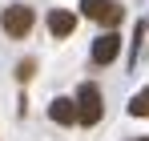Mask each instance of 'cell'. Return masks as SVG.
Segmentation results:
<instances>
[{
	"label": "cell",
	"instance_id": "1",
	"mask_svg": "<svg viewBox=\"0 0 149 141\" xmlns=\"http://www.w3.org/2000/svg\"><path fill=\"white\" fill-rule=\"evenodd\" d=\"M32 24H36V8H28V4H8L4 12H0V28L12 36V40H20L32 32Z\"/></svg>",
	"mask_w": 149,
	"mask_h": 141
},
{
	"label": "cell",
	"instance_id": "2",
	"mask_svg": "<svg viewBox=\"0 0 149 141\" xmlns=\"http://www.w3.org/2000/svg\"><path fill=\"white\" fill-rule=\"evenodd\" d=\"M77 113H81L77 125H89V129L105 117V101H101V89L93 85V81H85V85L77 89Z\"/></svg>",
	"mask_w": 149,
	"mask_h": 141
},
{
	"label": "cell",
	"instance_id": "3",
	"mask_svg": "<svg viewBox=\"0 0 149 141\" xmlns=\"http://www.w3.org/2000/svg\"><path fill=\"white\" fill-rule=\"evenodd\" d=\"M81 12H85L89 20L105 24V28H117L121 16H125V8L117 4V0H81Z\"/></svg>",
	"mask_w": 149,
	"mask_h": 141
},
{
	"label": "cell",
	"instance_id": "4",
	"mask_svg": "<svg viewBox=\"0 0 149 141\" xmlns=\"http://www.w3.org/2000/svg\"><path fill=\"white\" fill-rule=\"evenodd\" d=\"M117 52H121V36H117V28H105L97 40H93V52H89V57H93V65L105 69V65L117 61Z\"/></svg>",
	"mask_w": 149,
	"mask_h": 141
},
{
	"label": "cell",
	"instance_id": "5",
	"mask_svg": "<svg viewBox=\"0 0 149 141\" xmlns=\"http://www.w3.org/2000/svg\"><path fill=\"white\" fill-rule=\"evenodd\" d=\"M45 24H49V32L56 40H65V36H73V28H77V12L73 8H52L45 16Z\"/></svg>",
	"mask_w": 149,
	"mask_h": 141
},
{
	"label": "cell",
	"instance_id": "6",
	"mask_svg": "<svg viewBox=\"0 0 149 141\" xmlns=\"http://www.w3.org/2000/svg\"><path fill=\"white\" fill-rule=\"evenodd\" d=\"M49 117L56 121V125H73V121H81V113H77V97H52Z\"/></svg>",
	"mask_w": 149,
	"mask_h": 141
},
{
	"label": "cell",
	"instance_id": "7",
	"mask_svg": "<svg viewBox=\"0 0 149 141\" xmlns=\"http://www.w3.org/2000/svg\"><path fill=\"white\" fill-rule=\"evenodd\" d=\"M129 113H133V117H149V89L129 97Z\"/></svg>",
	"mask_w": 149,
	"mask_h": 141
},
{
	"label": "cell",
	"instance_id": "8",
	"mask_svg": "<svg viewBox=\"0 0 149 141\" xmlns=\"http://www.w3.org/2000/svg\"><path fill=\"white\" fill-rule=\"evenodd\" d=\"M32 69H36V61H20V69H16V77H20V81H28V77H32Z\"/></svg>",
	"mask_w": 149,
	"mask_h": 141
},
{
	"label": "cell",
	"instance_id": "9",
	"mask_svg": "<svg viewBox=\"0 0 149 141\" xmlns=\"http://www.w3.org/2000/svg\"><path fill=\"white\" fill-rule=\"evenodd\" d=\"M129 141H149V137H129Z\"/></svg>",
	"mask_w": 149,
	"mask_h": 141
}]
</instances>
